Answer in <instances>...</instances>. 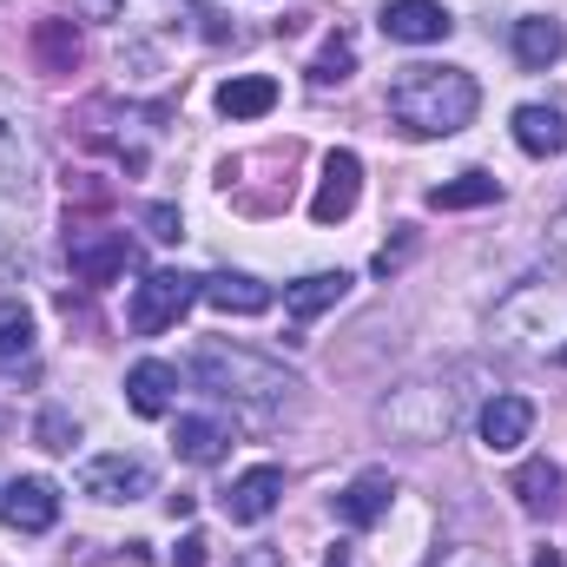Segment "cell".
I'll return each instance as SVG.
<instances>
[{"mask_svg": "<svg viewBox=\"0 0 567 567\" xmlns=\"http://www.w3.org/2000/svg\"><path fill=\"white\" fill-rule=\"evenodd\" d=\"M33 53H40L47 73H73L80 66V27L73 20H40L33 27Z\"/></svg>", "mask_w": 567, "mask_h": 567, "instance_id": "23", "label": "cell"}, {"mask_svg": "<svg viewBox=\"0 0 567 567\" xmlns=\"http://www.w3.org/2000/svg\"><path fill=\"white\" fill-rule=\"evenodd\" d=\"M515 145H522L528 158H555V152H567V120H561V106H548V100H535V106H515Z\"/></svg>", "mask_w": 567, "mask_h": 567, "instance_id": "16", "label": "cell"}, {"mask_svg": "<svg viewBox=\"0 0 567 567\" xmlns=\"http://www.w3.org/2000/svg\"><path fill=\"white\" fill-rule=\"evenodd\" d=\"M172 567H205V535H185V542L172 548Z\"/></svg>", "mask_w": 567, "mask_h": 567, "instance_id": "28", "label": "cell"}, {"mask_svg": "<svg viewBox=\"0 0 567 567\" xmlns=\"http://www.w3.org/2000/svg\"><path fill=\"white\" fill-rule=\"evenodd\" d=\"M449 7L442 0H383V33L396 40V47H435V40H449Z\"/></svg>", "mask_w": 567, "mask_h": 567, "instance_id": "10", "label": "cell"}, {"mask_svg": "<svg viewBox=\"0 0 567 567\" xmlns=\"http://www.w3.org/2000/svg\"><path fill=\"white\" fill-rule=\"evenodd\" d=\"M73 435H80V423H66L60 410L40 416V449H73Z\"/></svg>", "mask_w": 567, "mask_h": 567, "instance_id": "26", "label": "cell"}, {"mask_svg": "<svg viewBox=\"0 0 567 567\" xmlns=\"http://www.w3.org/2000/svg\"><path fill=\"white\" fill-rule=\"evenodd\" d=\"M390 502H396V482H390L383 468H363V475L337 495V522H343V528H377V522L390 515Z\"/></svg>", "mask_w": 567, "mask_h": 567, "instance_id": "13", "label": "cell"}, {"mask_svg": "<svg viewBox=\"0 0 567 567\" xmlns=\"http://www.w3.org/2000/svg\"><path fill=\"white\" fill-rule=\"evenodd\" d=\"M198 297H205L212 310H225V317H258V310H271V284H258L251 271H212V278H198Z\"/></svg>", "mask_w": 567, "mask_h": 567, "instance_id": "15", "label": "cell"}, {"mask_svg": "<svg viewBox=\"0 0 567 567\" xmlns=\"http://www.w3.org/2000/svg\"><path fill=\"white\" fill-rule=\"evenodd\" d=\"M561 53H567V27H561V20H548V13L515 20V60H522L528 73H548Z\"/></svg>", "mask_w": 567, "mask_h": 567, "instance_id": "18", "label": "cell"}, {"mask_svg": "<svg viewBox=\"0 0 567 567\" xmlns=\"http://www.w3.org/2000/svg\"><path fill=\"white\" fill-rule=\"evenodd\" d=\"M475 429H482V449H488V455H515V449L535 435V403H528V396H488L482 416H475Z\"/></svg>", "mask_w": 567, "mask_h": 567, "instance_id": "11", "label": "cell"}, {"mask_svg": "<svg viewBox=\"0 0 567 567\" xmlns=\"http://www.w3.org/2000/svg\"><path fill=\"white\" fill-rule=\"evenodd\" d=\"M357 198H363V158L357 152H330L323 158V185L310 198V218L317 225H343L357 212Z\"/></svg>", "mask_w": 567, "mask_h": 567, "instance_id": "8", "label": "cell"}, {"mask_svg": "<svg viewBox=\"0 0 567 567\" xmlns=\"http://www.w3.org/2000/svg\"><path fill=\"white\" fill-rule=\"evenodd\" d=\"M561 363H567V343H561Z\"/></svg>", "mask_w": 567, "mask_h": 567, "instance_id": "33", "label": "cell"}, {"mask_svg": "<svg viewBox=\"0 0 567 567\" xmlns=\"http://www.w3.org/2000/svg\"><path fill=\"white\" fill-rule=\"evenodd\" d=\"M33 363H40L33 310H27L20 297H7V303H0V377H7V383H20V377H33Z\"/></svg>", "mask_w": 567, "mask_h": 567, "instance_id": "12", "label": "cell"}, {"mask_svg": "<svg viewBox=\"0 0 567 567\" xmlns=\"http://www.w3.org/2000/svg\"><path fill=\"white\" fill-rule=\"evenodd\" d=\"M178 7H205V0H178Z\"/></svg>", "mask_w": 567, "mask_h": 567, "instance_id": "32", "label": "cell"}, {"mask_svg": "<svg viewBox=\"0 0 567 567\" xmlns=\"http://www.w3.org/2000/svg\"><path fill=\"white\" fill-rule=\"evenodd\" d=\"M0 192L7 198H27V152L13 140V126H0Z\"/></svg>", "mask_w": 567, "mask_h": 567, "instance_id": "25", "label": "cell"}, {"mask_svg": "<svg viewBox=\"0 0 567 567\" xmlns=\"http://www.w3.org/2000/svg\"><path fill=\"white\" fill-rule=\"evenodd\" d=\"M0 522H7L13 535H47V528L60 522V488H53L47 475L7 482V488H0Z\"/></svg>", "mask_w": 567, "mask_h": 567, "instance_id": "6", "label": "cell"}, {"mask_svg": "<svg viewBox=\"0 0 567 567\" xmlns=\"http://www.w3.org/2000/svg\"><path fill=\"white\" fill-rule=\"evenodd\" d=\"M535 567H567V561L555 555V548H542V555H535Z\"/></svg>", "mask_w": 567, "mask_h": 567, "instance_id": "30", "label": "cell"}, {"mask_svg": "<svg viewBox=\"0 0 567 567\" xmlns=\"http://www.w3.org/2000/svg\"><path fill=\"white\" fill-rule=\"evenodd\" d=\"M185 377H192L198 390H212V396H225V403H251V410H278V403H290V390H297V377H290L284 363L245 350V343H225V337H205V343L185 357Z\"/></svg>", "mask_w": 567, "mask_h": 567, "instance_id": "2", "label": "cell"}, {"mask_svg": "<svg viewBox=\"0 0 567 567\" xmlns=\"http://www.w3.org/2000/svg\"><path fill=\"white\" fill-rule=\"evenodd\" d=\"M172 396H178V370H172V363L145 357V363L126 370V403H133V416H145V423L172 416Z\"/></svg>", "mask_w": 567, "mask_h": 567, "instance_id": "14", "label": "cell"}, {"mask_svg": "<svg viewBox=\"0 0 567 567\" xmlns=\"http://www.w3.org/2000/svg\"><path fill=\"white\" fill-rule=\"evenodd\" d=\"M462 416V396L449 383H403L390 403H383V429L403 435V442H442Z\"/></svg>", "mask_w": 567, "mask_h": 567, "instance_id": "3", "label": "cell"}, {"mask_svg": "<svg viewBox=\"0 0 567 567\" xmlns=\"http://www.w3.org/2000/svg\"><path fill=\"white\" fill-rule=\"evenodd\" d=\"M192 303H198V278H192V271H152L145 284H133L126 323H133V337H158V330H172Z\"/></svg>", "mask_w": 567, "mask_h": 567, "instance_id": "4", "label": "cell"}, {"mask_svg": "<svg viewBox=\"0 0 567 567\" xmlns=\"http://www.w3.org/2000/svg\"><path fill=\"white\" fill-rule=\"evenodd\" d=\"M495 198H502V185L488 172H462L449 185H429V212H475V205H495Z\"/></svg>", "mask_w": 567, "mask_h": 567, "instance_id": "22", "label": "cell"}, {"mask_svg": "<svg viewBox=\"0 0 567 567\" xmlns=\"http://www.w3.org/2000/svg\"><path fill=\"white\" fill-rule=\"evenodd\" d=\"M330 567H350V548H330Z\"/></svg>", "mask_w": 567, "mask_h": 567, "instance_id": "31", "label": "cell"}, {"mask_svg": "<svg viewBox=\"0 0 567 567\" xmlns=\"http://www.w3.org/2000/svg\"><path fill=\"white\" fill-rule=\"evenodd\" d=\"M86 7V20H120V0H80Z\"/></svg>", "mask_w": 567, "mask_h": 567, "instance_id": "29", "label": "cell"}, {"mask_svg": "<svg viewBox=\"0 0 567 567\" xmlns=\"http://www.w3.org/2000/svg\"><path fill=\"white\" fill-rule=\"evenodd\" d=\"M172 449H178V462L212 468V462H225V449H231V423H218V416H178Z\"/></svg>", "mask_w": 567, "mask_h": 567, "instance_id": "17", "label": "cell"}, {"mask_svg": "<svg viewBox=\"0 0 567 567\" xmlns=\"http://www.w3.org/2000/svg\"><path fill=\"white\" fill-rule=\"evenodd\" d=\"M278 502H284V468L278 462H258V468H245V475L225 488V515H231L238 528H258Z\"/></svg>", "mask_w": 567, "mask_h": 567, "instance_id": "9", "label": "cell"}, {"mask_svg": "<svg viewBox=\"0 0 567 567\" xmlns=\"http://www.w3.org/2000/svg\"><path fill=\"white\" fill-rule=\"evenodd\" d=\"M80 495H93V502H106V508L140 502V495H152V462H145V455H126V449L93 455V462L80 468Z\"/></svg>", "mask_w": 567, "mask_h": 567, "instance_id": "5", "label": "cell"}, {"mask_svg": "<svg viewBox=\"0 0 567 567\" xmlns=\"http://www.w3.org/2000/svg\"><path fill=\"white\" fill-rule=\"evenodd\" d=\"M145 225H152V238H178V231H185L178 205H145Z\"/></svg>", "mask_w": 567, "mask_h": 567, "instance_id": "27", "label": "cell"}, {"mask_svg": "<svg viewBox=\"0 0 567 567\" xmlns=\"http://www.w3.org/2000/svg\"><path fill=\"white\" fill-rule=\"evenodd\" d=\"M350 66H357L350 33H330V40H323V53L310 60V80H317V86H337V80H350Z\"/></svg>", "mask_w": 567, "mask_h": 567, "instance_id": "24", "label": "cell"}, {"mask_svg": "<svg viewBox=\"0 0 567 567\" xmlns=\"http://www.w3.org/2000/svg\"><path fill=\"white\" fill-rule=\"evenodd\" d=\"M271 106H278V80L271 73H238V80L218 86V113L225 120H265Z\"/></svg>", "mask_w": 567, "mask_h": 567, "instance_id": "20", "label": "cell"}, {"mask_svg": "<svg viewBox=\"0 0 567 567\" xmlns=\"http://www.w3.org/2000/svg\"><path fill=\"white\" fill-rule=\"evenodd\" d=\"M482 106V86L462 66H403L390 80V120L410 140H455Z\"/></svg>", "mask_w": 567, "mask_h": 567, "instance_id": "1", "label": "cell"}, {"mask_svg": "<svg viewBox=\"0 0 567 567\" xmlns=\"http://www.w3.org/2000/svg\"><path fill=\"white\" fill-rule=\"evenodd\" d=\"M508 488H515V502H522V515H535V522L561 508V468H555L548 455H528V462L515 468V482H508Z\"/></svg>", "mask_w": 567, "mask_h": 567, "instance_id": "19", "label": "cell"}, {"mask_svg": "<svg viewBox=\"0 0 567 567\" xmlns=\"http://www.w3.org/2000/svg\"><path fill=\"white\" fill-rule=\"evenodd\" d=\"M66 258H73L80 284H113L133 265V238L126 231H66Z\"/></svg>", "mask_w": 567, "mask_h": 567, "instance_id": "7", "label": "cell"}, {"mask_svg": "<svg viewBox=\"0 0 567 567\" xmlns=\"http://www.w3.org/2000/svg\"><path fill=\"white\" fill-rule=\"evenodd\" d=\"M343 290H350V271H310V278L284 284V310H290L297 323H310L317 310H330V303H343Z\"/></svg>", "mask_w": 567, "mask_h": 567, "instance_id": "21", "label": "cell"}]
</instances>
